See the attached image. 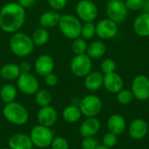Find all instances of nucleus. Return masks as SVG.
<instances>
[{
    "mask_svg": "<svg viewBox=\"0 0 149 149\" xmlns=\"http://www.w3.org/2000/svg\"><path fill=\"white\" fill-rule=\"evenodd\" d=\"M143 10V13H148L149 14V2L145 0V3L143 4V7L141 9Z\"/></svg>",
    "mask_w": 149,
    "mask_h": 149,
    "instance_id": "41",
    "label": "nucleus"
},
{
    "mask_svg": "<svg viewBox=\"0 0 149 149\" xmlns=\"http://www.w3.org/2000/svg\"><path fill=\"white\" fill-rule=\"evenodd\" d=\"M134 94L132 91L127 90V89H122L117 93V101L120 105H127L130 102H132L134 99Z\"/></svg>",
    "mask_w": 149,
    "mask_h": 149,
    "instance_id": "31",
    "label": "nucleus"
},
{
    "mask_svg": "<svg viewBox=\"0 0 149 149\" xmlns=\"http://www.w3.org/2000/svg\"><path fill=\"white\" fill-rule=\"evenodd\" d=\"M58 27L61 33L69 39H75L80 37L82 24L80 19L72 14L60 15Z\"/></svg>",
    "mask_w": 149,
    "mask_h": 149,
    "instance_id": "4",
    "label": "nucleus"
},
{
    "mask_svg": "<svg viewBox=\"0 0 149 149\" xmlns=\"http://www.w3.org/2000/svg\"><path fill=\"white\" fill-rule=\"evenodd\" d=\"M48 3L51 6L52 10L58 11L63 10L66 6L67 0H48Z\"/></svg>",
    "mask_w": 149,
    "mask_h": 149,
    "instance_id": "37",
    "label": "nucleus"
},
{
    "mask_svg": "<svg viewBox=\"0 0 149 149\" xmlns=\"http://www.w3.org/2000/svg\"><path fill=\"white\" fill-rule=\"evenodd\" d=\"M76 14L78 17L86 22H93L99 14L97 5L93 2V0H80L76 4Z\"/></svg>",
    "mask_w": 149,
    "mask_h": 149,
    "instance_id": "8",
    "label": "nucleus"
},
{
    "mask_svg": "<svg viewBox=\"0 0 149 149\" xmlns=\"http://www.w3.org/2000/svg\"><path fill=\"white\" fill-rule=\"evenodd\" d=\"M55 63L52 56L48 54H42L38 56L34 63V69L36 72L42 77L53 72Z\"/></svg>",
    "mask_w": 149,
    "mask_h": 149,
    "instance_id": "13",
    "label": "nucleus"
},
{
    "mask_svg": "<svg viewBox=\"0 0 149 149\" xmlns=\"http://www.w3.org/2000/svg\"><path fill=\"white\" fill-rule=\"evenodd\" d=\"M100 128V122L95 117H88L81 124L79 128V133L81 136L93 137L95 135Z\"/></svg>",
    "mask_w": 149,
    "mask_h": 149,
    "instance_id": "17",
    "label": "nucleus"
},
{
    "mask_svg": "<svg viewBox=\"0 0 149 149\" xmlns=\"http://www.w3.org/2000/svg\"><path fill=\"white\" fill-rule=\"evenodd\" d=\"M96 25V35L101 39L107 40L113 38L118 33V24L108 17L103 18Z\"/></svg>",
    "mask_w": 149,
    "mask_h": 149,
    "instance_id": "12",
    "label": "nucleus"
},
{
    "mask_svg": "<svg viewBox=\"0 0 149 149\" xmlns=\"http://www.w3.org/2000/svg\"><path fill=\"white\" fill-rule=\"evenodd\" d=\"M100 69L104 74L113 72L116 70V63L112 58H105L100 64Z\"/></svg>",
    "mask_w": 149,
    "mask_h": 149,
    "instance_id": "32",
    "label": "nucleus"
},
{
    "mask_svg": "<svg viewBox=\"0 0 149 149\" xmlns=\"http://www.w3.org/2000/svg\"><path fill=\"white\" fill-rule=\"evenodd\" d=\"M132 93L134 97L139 100H149V78L141 74L134 78L132 83Z\"/></svg>",
    "mask_w": 149,
    "mask_h": 149,
    "instance_id": "11",
    "label": "nucleus"
},
{
    "mask_svg": "<svg viewBox=\"0 0 149 149\" xmlns=\"http://www.w3.org/2000/svg\"><path fill=\"white\" fill-rule=\"evenodd\" d=\"M17 86L24 94L32 95L39 90L38 79L31 72L21 73L17 79Z\"/></svg>",
    "mask_w": 149,
    "mask_h": 149,
    "instance_id": "10",
    "label": "nucleus"
},
{
    "mask_svg": "<svg viewBox=\"0 0 149 149\" xmlns=\"http://www.w3.org/2000/svg\"><path fill=\"white\" fill-rule=\"evenodd\" d=\"M52 149H69L68 141L63 137H55L52 141Z\"/></svg>",
    "mask_w": 149,
    "mask_h": 149,
    "instance_id": "33",
    "label": "nucleus"
},
{
    "mask_svg": "<svg viewBox=\"0 0 149 149\" xmlns=\"http://www.w3.org/2000/svg\"><path fill=\"white\" fill-rule=\"evenodd\" d=\"M1 149H10V148H1Z\"/></svg>",
    "mask_w": 149,
    "mask_h": 149,
    "instance_id": "44",
    "label": "nucleus"
},
{
    "mask_svg": "<svg viewBox=\"0 0 149 149\" xmlns=\"http://www.w3.org/2000/svg\"><path fill=\"white\" fill-rule=\"evenodd\" d=\"M117 143V135L109 132L106 134L103 137V145L111 148L114 147Z\"/></svg>",
    "mask_w": 149,
    "mask_h": 149,
    "instance_id": "34",
    "label": "nucleus"
},
{
    "mask_svg": "<svg viewBox=\"0 0 149 149\" xmlns=\"http://www.w3.org/2000/svg\"><path fill=\"white\" fill-rule=\"evenodd\" d=\"M3 115L9 122L17 126L24 125L29 119L27 109L16 101L5 104L3 108Z\"/></svg>",
    "mask_w": 149,
    "mask_h": 149,
    "instance_id": "3",
    "label": "nucleus"
},
{
    "mask_svg": "<svg viewBox=\"0 0 149 149\" xmlns=\"http://www.w3.org/2000/svg\"><path fill=\"white\" fill-rule=\"evenodd\" d=\"M145 0H126L125 3L128 9V10H140L142 9Z\"/></svg>",
    "mask_w": 149,
    "mask_h": 149,
    "instance_id": "35",
    "label": "nucleus"
},
{
    "mask_svg": "<svg viewBox=\"0 0 149 149\" xmlns=\"http://www.w3.org/2000/svg\"><path fill=\"white\" fill-rule=\"evenodd\" d=\"M21 74L18 65L13 63H7L3 65L0 69V76L5 80H15L17 79Z\"/></svg>",
    "mask_w": 149,
    "mask_h": 149,
    "instance_id": "24",
    "label": "nucleus"
},
{
    "mask_svg": "<svg viewBox=\"0 0 149 149\" xmlns=\"http://www.w3.org/2000/svg\"><path fill=\"white\" fill-rule=\"evenodd\" d=\"M96 149H111V148H107V147H106V146H104V145H102V146L99 145V146L96 148Z\"/></svg>",
    "mask_w": 149,
    "mask_h": 149,
    "instance_id": "43",
    "label": "nucleus"
},
{
    "mask_svg": "<svg viewBox=\"0 0 149 149\" xmlns=\"http://www.w3.org/2000/svg\"><path fill=\"white\" fill-rule=\"evenodd\" d=\"M17 94V88L11 84H5L0 89V99L5 104L15 101Z\"/></svg>",
    "mask_w": 149,
    "mask_h": 149,
    "instance_id": "25",
    "label": "nucleus"
},
{
    "mask_svg": "<svg viewBox=\"0 0 149 149\" xmlns=\"http://www.w3.org/2000/svg\"><path fill=\"white\" fill-rule=\"evenodd\" d=\"M18 66H19V69H20L21 73L31 72V66L30 63H28V62H26V61H23V62H21V63L18 65Z\"/></svg>",
    "mask_w": 149,
    "mask_h": 149,
    "instance_id": "39",
    "label": "nucleus"
},
{
    "mask_svg": "<svg viewBox=\"0 0 149 149\" xmlns=\"http://www.w3.org/2000/svg\"><path fill=\"white\" fill-rule=\"evenodd\" d=\"M107 17L116 24L124 22L128 15V9L123 0H109L106 6Z\"/></svg>",
    "mask_w": 149,
    "mask_h": 149,
    "instance_id": "6",
    "label": "nucleus"
},
{
    "mask_svg": "<svg viewBox=\"0 0 149 149\" xmlns=\"http://www.w3.org/2000/svg\"><path fill=\"white\" fill-rule=\"evenodd\" d=\"M37 118L39 125L51 127L57 122L58 113L55 108L51 106H46L39 109Z\"/></svg>",
    "mask_w": 149,
    "mask_h": 149,
    "instance_id": "15",
    "label": "nucleus"
},
{
    "mask_svg": "<svg viewBox=\"0 0 149 149\" xmlns=\"http://www.w3.org/2000/svg\"><path fill=\"white\" fill-rule=\"evenodd\" d=\"M127 124L124 117L120 114H113L107 120V127L109 131L116 135H120L124 133Z\"/></svg>",
    "mask_w": 149,
    "mask_h": 149,
    "instance_id": "22",
    "label": "nucleus"
},
{
    "mask_svg": "<svg viewBox=\"0 0 149 149\" xmlns=\"http://www.w3.org/2000/svg\"><path fill=\"white\" fill-rule=\"evenodd\" d=\"M92 58L87 54L75 55L70 63V69L72 74L79 78L86 77L92 72Z\"/></svg>",
    "mask_w": 149,
    "mask_h": 149,
    "instance_id": "7",
    "label": "nucleus"
},
{
    "mask_svg": "<svg viewBox=\"0 0 149 149\" xmlns=\"http://www.w3.org/2000/svg\"><path fill=\"white\" fill-rule=\"evenodd\" d=\"M25 21V9L17 2L5 3L0 10V28L7 33L17 32Z\"/></svg>",
    "mask_w": 149,
    "mask_h": 149,
    "instance_id": "1",
    "label": "nucleus"
},
{
    "mask_svg": "<svg viewBox=\"0 0 149 149\" xmlns=\"http://www.w3.org/2000/svg\"><path fill=\"white\" fill-rule=\"evenodd\" d=\"M146 1H148V2H149V0H146Z\"/></svg>",
    "mask_w": 149,
    "mask_h": 149,
    "instance_id": "45",
    "label": "nucleus"
},
{
    "mask_svg": "<svg viewBox=\"0 0 149 149\" xmlns=\"http://www.w3.org/2000/svg\"><path fill=\"white\" fill-rule=\"evenodd\" d=\"M79 107L82 114L86 116L87 118L95 117L101 111L102 101L98 96L94 94L86 95L83 99H81Z\"/></svg>",
    "mask_w": 149,
    "mask_h": 149,
    "instance_id": "9",
    "label": "nucleus"
},
{
    "mask_svg": "<svg viewBox=\"0 0 149 149\" xmlns=\"http://www.w3.org/2000/svg\"><path fill=\"white\" fill-rule=\"evenodd\" d=\"M82 115V113L79 109V107L70 105L67 106L64 110H63V119L68 122V123H75L77 122Z\"/></svg>",
    "mask_w": 149,
    "mask_h": 149,
    "instance_id": "26",
    "label": "nucleus"
},
{
    "mask_svg": "<svg viewBox=\"0 0 149 149\" xmlns=\"http://www.w3.org/2000/svg\"><path fill=\"white\" fill-rule=\"evenodd\" d=\"M52 94L50 93L49 91H47L45 89L38 90L35 93V100H36V103L40 107H46V106H50V104L52 102Z\"/></svg>",
    "mask_w": 149,
    "mask_h": 149,
    "instance_id": "28",
    "label": "nucleus"
},
{
    "mask_svg": "<svg viewBox=\"0 0 149 149\" xmlns=\"http://www.w3.org/2000/svg\"><path fill=\"white\" fill-rule=\"evenodd\" d=\"M0 78H1V76H0Z\"/></svg>",
    "mask_w": 149,
    "mask_h": 149,
    "instance_id": "46",
    "label": "nucleus"
},
{
    "mask_svg": "<svg viewBox=\"0 0 149 149\" xmlns=\"http://www.w3.org/2000/svg\"><path fill=\"white\" fill-rule=\"evenodd\" d=\"M31 38L35 46H43L49 41L50 34L47 29L39 27L33 31Z\"/></svg>",
    "mask_w": 149,
    "mask_h": 149,
    "instance_id": "27",
    "label": "nucleus"
},
{
    "mask_svg": "<svg viewBox=\"0 0 149 149\" xmlns=\"http://www.w3.org/2000/svg\"><path fill=\"white\" fill-rule=\"evenodd\" d=\"M30 138L33 146L41 149H45L51 146L53 140V133L50 127L37 125L31 130Z\"/></svg>",
    "mask_w": 149,
    "mask_h": 149,
    "instance_id": "5",
    "label": "nucleus"
},
{
    "mask_svg": "<svg viewBox=\"0 0 149 149\" xmlns=\"http://www.w3.org/2000/svg\"><path fill=\"white\" fill-rule=\"evenodd\" d=\"M10 149H32L33 144L30 136L25 134H16L9 140Z\"/></svg>",
    "mask_w": 149,
    "mask_h": 149,
    "instance_id": "18",
    "label": "nucleus"
},
{
    "mask_svg": "<svg viewBox=\"0 0 149 149\" xmlns=\"http://www.w3.org/2000/svg\"><path fill=\"white\" fill-rule=\"evenodd\" d=\"M104 75L100 72H91L85 77L84 85L85 87L91 92L99 90L103 86Z\"/></svg>",
    "mask_w": 149,
    "mask_h": 149,
    "instance_id": "21",
    "label": "nucleus"
},
{
    "mask_svg": "<svg viewBox=\"0 0 149 149\" xmlns=\"http://www.w3.org/2000/svg\"><path fill=\"white\" fill-rule=\"evenodd\" d=\"M96 35V25L93 22H86L82 24L80 36L84 39H92Z\"/></svg>",
    "mask_w": 149,
    "mask_h": 149,
    "instance_id": "30",
    "label": "nucleus"
},
{
    "mask_svg": "<svg viewBox=\"0 0 149 149\" xmlns=\"http://www.w3.org/2000/svg\"><path fill=\"white\" fill-rule=\"evenodd\" d=\"M60 19V14L54 10H47L42 13L39 17V24L41 27L50 29L57 26Z\"/></svg>",
    "mask_w": 149,
    "mask_h": 149,
    "instance_id": "20",
    "label": "nucleus"
},
{
    "mask_svg": "<svg viewBox=\"0 0 149 149\" xmlns=\"http://www.w3.org/2000/svg\"><path fill=\"white\" fill-rule=\"evenodd\" d=\"M107 45L104 42L96 40L92 42L87 46L86 54L92 58V59H98L102 58L106 52H107Z\"/></svg>",
    "mask_w": 149,
    "mask_h": 149,
    "instance_id": "23",
    "label": "nucleus"
},
{
    "mask_svg": "<svg viewBox=\"0 0 149 149\" xmlns=\"http://www.w3.org/2000/svg\"><path fill=\"white\" fill-rule=\"evenodd\" d=\"M37 0H17V3L24 9L32 7Z\"/></svg>",
    "mask_w": 149,
    "mask_h": 149,
    "instance_id": "40",
    "label": "nucleus"
},
{
    "mask_svg": "<svg viewBox=\"0 0 149 149\" xmlns=\"http://www.w3.org/2000/svg\"><path fill=\"white\" fill-rule=\"evenodd\" d=\"M58 77L56 74H54L53 72H51L49 74H47L46 76H45V82L46 84V86H50V87H53L58 84Z\"/></svg>",
    "mask_w": 149,
    "mask_h": 149,
    "instance_id": "38",
    "label": "nucleus"
},
{
    "mask_svg": "<svg viewBox=\"0 0 149 149\" xmlns=\"http://www.w3.org/2000/svg\"><path fill=\"white\" fill-rule=\"evenodd\" d=\"M134 31L136 35L147 38L149 37V14L148 13H141L134 21L133 24Z\"/></svg>",
    "mask_w": 149,
    "mask_h": 149,
    "instance_id": "16",
    "label": "nucleus"
},
{
    "mask_svg": "<svg viewBox=\"0 0 149 149\" xmlns=\"http://www.w3.org/2000/svg\"><path fill=\"white\" fill-rule=\"evenodd\" d=\"M103 86L107 92L111 93H118L123 89L124 80L119 73L113 72L104 74Z\"/></svg>",
    "mask_w": 149,
    "mask_h": 149,
    "instance_id": "14",
    "label": "nucleus"
},
{
    "mask_svg": "<svg viewBox=\"0 0 149 149\" xmlns=\"http://www.w3.org/2000/svg\"><path fill=\"white\" fill-rule=\"evenodd\" d=\"M98 146V141L93 137H85L81 142L82 149H96Z\"/></svg>",
    "mask_w": 149,
    "mask_h": 149,
    "instance_id": "36",
    "label": "nucleus"
},
{
    "mask_svg": "<svg viewBox=\"0 0 149 149\" xmlns=\"http://www.w3.org/2000/svg\"><path fill=\"white\" fill-rule=\"evenodd\" d=\"M9 45L11 52L17 57L24 58L29 56L34 50V44L30 36L24 32H15L10 37Z\"/></svg>",
    "mask_w": 149,
    "mask_h": 149,
    "instance_id": "2",
    "label": "nucleus"
},
{
    "mask_svg": "<svg viewBox=\"0 0 149 149\" xmlns=\"http://www.w3.org/2000/svg\"><path fill=\"white\" fill-rule=\"evenodd\" d=\"M148 131V123L141 120L136 119L132 121L129 127V134L134 140H141L146 136Z\"/></svg>",
    "mask_w": 149,
    "mask_h": 149,
    "instance_id": "19",
    "label": "nucleus"
},
{
    "mask_svg": "<svg viewBox=\"0 0 149 149\" xmlns=\"http://www.w3.org/2000/svg\"><path fill=\"white\" fill-rule=\"evenodd\" d=\"M80 101H81V99H79V97H74L72 100V105L76 106V107H79Z\"/></svg>",
    "mask_w": 149,
    "mask_h": 149,
    "instance_id": "42",
    "label": "nucleus"
},
{
    "mask_svg": "<svg viewBox=\"0 0 149 149\" xmlns=\"http://www.w3.org/2000/svg\"><path fill=\"white\" fill-rule=\"evenodd\" d=\"M87 46H88V45H87L86 39H84L83 38H80V37L73 39V41L72 43V50L75 55L86 54Z\"/></svg>",
    "mask_w": 149,
    "mask_h": 149,
    "instance_id": "29",
    "label": "nucleus"
}]
</instances>
